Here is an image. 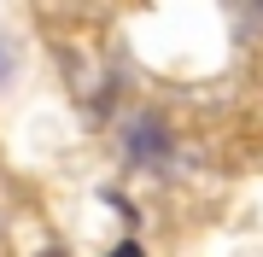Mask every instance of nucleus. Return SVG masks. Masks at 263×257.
Instances as JSON below:
<instances>
[{"instance_id": "2", "label": "nucleus", "mask_w": 263, "mask_h": 257, "mask_svg": "<svg viewBox=\"0 0 263 257\" xmlns=\"http://www.w3.org/2000/svg\"><path fill=\"white\" fill-rule=\"evenodd\" d=\"M105 257H146V251H141V240H117V246L105 251Z\"/></svg>"}, {"instance_id": "1", "label": "nucleus", "mask_w": 263, "mask_h": 257, "mask_svg": "<svg viewBox=\"0 0 263 257\" xmlns=\"http://www.w3.org/2000/svg\"><path fill=\"white\" fill-rule=\"evenodd\" d=\"M170 152H176V141H170V129L158 117H135V123L123 129V158L129 164H164Z\"/></svg>"}]
</instances>
